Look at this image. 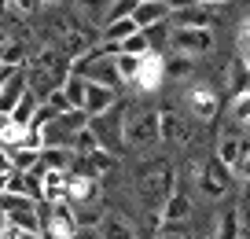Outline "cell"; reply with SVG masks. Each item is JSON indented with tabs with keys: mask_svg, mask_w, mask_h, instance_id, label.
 <instances>
[{
	"mask_svg": "<svg viewBox=\"0 0 250 239\" xmlns=\"http://www.w3.org/2000/svg\"><path fill=\"white\" fill-rule=\"evenodd\" d=\"M41 103H44V107L52 110L55 118H59V114H66V110H70V103L62 100V92H59V88H52V92H48V96H44V100H41Z\"/></svg>",
	"mask_w": 250,
	"mask_h": 239,
	"instance_id": "cell-34",
	"label": "cell"
},
{
	"mask_svg": "<svg viewBox=\"0 0 250 239\" xmlns=\"http://www.w3.org/2000/svg\"><path fill=\"white\" fill-rule=\"evenodd\" d=\"M0 66H26V48L15 37H8L0 44Z\"/></svg>",
	"mask_w": 250,
	"mask_h": 239,
	"instance_id": "cell-26",
	"label": "cell"
},
{
	"mask_svg": "<svg viewBox=\"0 0 250 239\" xmlns=\"http://www.w3.org/2000/svg\"><path fill=\"white\" fill-rule=\"evenodd\" d=\"M158 140H166V144H188L191 140V132H188L184 118L177 110H158Z\"/></svg>",
	"mask_w": 250,
	"mask_h": 239,
	"instance_id": "cell-12",
	"label": "cell"
},
{
	"mask_svg": "<svg viewBox=\"0 0 250 239\" xmlns=\"http://www.w3.org/2000/svg\"><path fill=\"white\" fill-rule=\"evenodd\" d=\"M166 19H169V8H166L162 0H136V8H133L136 30H147V26L166 22Z\"/></svg>",
	"mask_w": 250,
	"mask_h": 239,
	"instance_id": "cell-17",
	"label": "cell"
},
{
	"mask_svg": "<svg viewBox=\"0 0 250 239\" xmlns=\"http://www.w3.org/2000/svg\"><path fill=\"white\" fill-rule=\"evenodd\" d=\"M4 195H22L30 202H41V177L37 173H8V184H4Z\"/></svg>",
	"mask_w": 250,
	"mask_h": 239,
	"instance_id": "cell-14",
	"label": "cell"
},
{
	"mask_svg": "<svg viewBox=\"0 0 250 239\" xmlns=\"http://www.w3.org/2000/svg\"><path fill=\"white\" fill-rule=\"evenodd\" d=\"M247 63L250 59H232L228 63V88H232V100L235 96H247Z\"/></svg>",
	"mask_w": 250,
	"mask_h": 239,
	"instance_id": "cell-25",
	"label": "cell"
},
{
	"mask_svg": "<svg viewBox=\"0 0 250 239\" xmlns=\"http://www.w3.org/2000/svg\"><path fill=\"white\" fill-rule=\"evenodd\" d=\"M188 107H191V114H195L199 122H210V118L217 114V92H213L210 85H195L188 92Z\"/></svg>",
	"mask_w": 250,
	"mask_h": 239,
	"instance_id": "cell-15",
	"label": "cell"
},
{
	"mask_svg": "<svg viewBox=\"0 0 250 239\" xmlns=\"http://www.w3.org/2000/svg\"><path fill=\"white\" fill-rule=\"evenodd\" d=\"M118 166V154H110V151H88V154H74L70 158V177H85V180H100V177H107L110 170Z\"/></svg>",
	"mask_w": 250,
	"mask_h": 239,
	"instance_id": "cell-6",
	"label": "cell"
},
{
	"mask_svg": "<svg viewBox=\"0 0 250 239\" xmlns=\"http://www.w3.org/2000/svg\"><path fill=\"white\" fill-rule=\"evenodd\" d=\"M122 122H125V110L118 107H107L103 114H96V118H88V129L96 132V140H100V147L103 151H110L114 154L118 147H122Z\"/></svg>",
	"mask_w": 250,
	"mask_h": 239,
	"instance_id": "cell-5",
	"label": "cell"
},
{
	"mask_svg": "<svg viewBox=\"0 0 250 239\" xmlns=\"http://www.w3.org/2000/svg\"><path fill=\"white\" fill-rule=\"evenodd\" d=\"M232 125H250V100L247 96L232 100Z\"/></svg>",
	"mask_w": 250,
	"mask_h": 239,
	"instance_id": "cell-33",
	"label": "cell"
},
{
	"mask_svg": "<svg viewBox=\"0 0 250 239\" xmlns=\"http://www.w3.org/2000/svg\"><path fill=\"white\" fill-rule=\"evenodd\" d=\"M180 239H195V236H180Z\"/></svg>",
	"mask_w": 250,
	"mask_h": 239,
	"instance_id": "cell-46",
	"label": "cell"
},
{
	"mask_svg": "<svg viewBox=\"0 0 250 239\" xmlns=\"http://www.w3.org/2000/svg\"><path fill=\"white\" fill-rule=\"evenodd\" d=\"M158 140V110H133L122 122V144L129 147H147Z\"/></svg>",
	"mask_w": 250,
	"mask_h": 239,
	"instance_id": "cell-4",
	"label": "cell"
},
{
	"mask_svg": "<svg viewBox=\"0 0 250 239\" xmlns=\"http://www.w3.org/2000/svg\"><path fill=\"white\" fill-rule=\"evenodd\" d=\"M100 199V180H85V177H70L66 173V202L70 206H88Z\"/></svg>",
	"mask_w": 250,
	"mask_h": 239,
	"instance_id": "cell-16",
	"label": "cell"
},
{
	"mask_svg": "<svg viewBox=\"0 0 250 239\" xmlns=\"http://www.w3.org/2000/svg\"><path fill=\"white\" fill-rule=\"evenodd\" d=\"M136 0H110V11L103 15V22H114V19H133Z\"/></svg>",
	"mask_w": 250,
	"mask_h": 239,
	"instance_id": "cell-32",
	"label": "cell"
},
{
	"mask_svg": "<svg viewBox=\"0 0 250 239\" xmlns=\"http://www.w3.org/2000/svg\"><path fill=\"white\" fill-rule=\"evenodd\" d=\"M4 41H8V33H4V26H0V44H4Z\"/></svg>",
	"mask_w": 250,
	"mask_h": 239,
	"instance_id": "cell-42",
	"label": "cell"
},
{
	"mask_svg": "<svg viewBox=\"0 0 250 239\" xmlns=\"http://www.w3.org/2000/svg\"><path fill=\"white\" fill-rule=\"evenodd\" d=\"M136 192H140V202L147 210H162V202L177 192L173 188V166L166 158L140 162V170H136Z\"/></svg>",
	"mask_w": 250,
	"mask_h": 239,
	"instance_id": "cell-1",
	"label": "cell"
},
{
	"mask_svg": "<svg viewBox=\"0 0 250 239\" xmlns=\"http://www.w3.org/2000/svg\"><path fill=\"white\" fill-rule=\"evenodd\" d=\"M37 4H62V0H37Z\"/></svg>",
	"mask_w": 250,
	"mask_h": 239,
	"instance_id": "cell-43",
	"label": "cell"
},
{
	"mask_svg": "<svg viewBox=\"0 0 250 239\" xmlns=\"http://www.w3.org/2000/svg\"><path fill=\"white\" fill-rule=\"evenodd\" d=\"M0 214H4L8 224H15V228L37 232V202L22 199V195H0Z\"/></svg>",
	"mask_w": 250,
	"mask_h": 239,
	"instance_id": "cell-8",
	"label": "cell"
},
{
	"mask_svg": "<svg viewBox=\"0 0 250 239\" xmlns=\"http://www.w3.org/2000/svg\"><path fill=\"white\" fill-rule=\"evenodd\" d=\"M55 125H59V129L66 132V136H70V132L85 129V125H88V118H85V110H66V114H59V118H55Z\"/></svg>",
	"mask_w": 250,
	"mask_h": 239,
	"instance_id": "cell-28",
	"label": "cell"
},
{
	"mask_svg": "<svg viewBox=\"0 0 250 239\" xmlns=\"http://www.w3.org/2000/svg\"><path fill=\"white\" fill-rule=\"evenodd\" d=\"M19 140H22V125H11L8 118H4V122H0V147H4V151H15Z\"/></svg>",
	"mask_w": 250,
	"mask_h": 239,
	"instance_id": "cell-30",
	"label": "cell"
},
{
	"mask_svg": "<svg viewBox=\"0 0 250 239\" xmlns=\"http://www.w3.org/2000/svg\"><path fill=\"white\" fill-rule=\"evenodd\" d=\"M4 173H11V162H8V151L0 147V177H4Z\"/></svg>",
	"mask_w": 250,
	"mask_h": 239,
	"instance_id": "cell-38",
	"label": "cell"
},
{
	"mask_svg": "<svg viewBox=\"0 0 250 239\" xmlns=\"http://www.w3.org/2000/svg\"><path fill=\"white\" fill-rule=\"evenodd\" d=\"M11 8H15L19 15H30V11H37L41 4H37V0H11Z\"/></svg>",
	"mask_w": 250,
	"mask_h": 239,
	"instance_id": "cell-35",
	"label": "cell"
},
{
	"mask_svg": "<svg viewBox=\"0 0 250 239\" xmlns=\"http://www.w3.org/2000/svg\"><path fill=\"white\" fill-rule=\"evenodd\" d=\"M22 92H26V70L19 66V70H11L8 81L0 85V118H8V114H11V107L22 100Z\"/></svg>",
	"mask_w": 250,
	"mask_h": 239,
	"instance_id": "cell-13",
	"label": "cell"
},
{
	"mask_svg": "<svg viewBox=\"0 0 250 239\" xmlns=\"http://www.w3.org/2000/svg\"><path fill=\"white\" fill-rule=\"evenodd\" d=\"M100 221H103V214L96 206H74V224L78 228H100Z\"/></svg>",
	"mask_w": 250,
	"mask_h": 239,
	"instance_id": "cell-29",
	"label": "cell"
},
{
	"mask_svg": "<svg viewBox=\"0 0 250 239\" xmlns=\"http://www.w3.org/2000/svg\"><path fill=\"white\" fill-rule=\"evenodd\" d=\"M213 239H247V202H239V210H225L221 214Z\"/></svg>",
	"mask_w": 250,
	"mask_h": 239,
	"instance_id": "cell-11",
	"label": "cell"
},
{
	"mask_svg": "<svg viewBox=\"0 0 250 239\" xmlns=\"http://www.w3.org/2000/svg\"><path fill=\"white\" fill-rule=\"evenodd\" d=\"M37 107H41V100H37V96H33V92H22V100H19L15 107H11L8 122H11V125H22V129H26V125H30V118H33V110H37Z\"/></svg>",
	"mask_w": 250,
	"mask_h": 239,
	"instance_id": "cell-21",
	"label": "cell"
},
{
	"mask_svg": "<svg viewBox=\"0 0 250 239\" xmlns=\"http://www.w3.org/2000/svg\"><path fill=\"white\" fill-rule=\"evenodd\" d=\"M22 239H41V236H37V232H22Z\"/></svg>",
	"mask_w": 250,
	"mask_h": 239,
	"instance_id": "cell-41",
	"label": "cell"
},
{
	"mask_svg": "<svg viewBox=\"0 0 250 239\" xmlns=\"http://www.w3.org/2000/svg\"><path fill=\"white\" fill-rule=\"evenodd\" d=\"M118 103V92L107 85H92V81H85V103H81V110H85V118H96L103 114L107 107H114Z\"/></svg>",
	"mask_w": 250,
	"mask_h": 239,
	"instance_id": "cell-10",
	"label": "cell"
},
{
	"mask_svg": "<svg viewBox=\"0 0 250 239\" xmlns=\"http://www.w3.org/2000/svg\"><path fill=\"white\" fill-rule=\"evenodd\" d=\"M155 239H180V236H155Z\"/></svg>",
	"mask_w": 250,
	"mask_h": 239,
	"instance_id": "cell-44",
	"label": "cell"
},
{
	"mask_svg": "<svg viewBox=\"0 0 250 239\" xmlns=\"http://www.w3.org/2000/svg\"><path fill=\"white\" fill-rule=\"evenodd\" d=\"M70 158H74V154L66 151V147H41V166H44V170L66 173V170H70Z\"/></svg>",
	"mask_w": 250,
	"mask_h": 239,
	"instance_id": "cell-23",
	"label": "cell"
},
{
	"mask_svg": "<svg viewBox=\"0 0 250 239\" xmlns=\"http://www.w3.org/2000/svg\"><path fill=\"white\" fill-rule=\"evenodd\" d=\"M118 52H125V55H147V37H144V30H136L133 37H125L122 44H118Z\"/></svg>",
	"mask_w": 250,
	"mask_h": 239,
	"instance_id": "cell-31",
	"label": "cell"
},
{
	"mask_svg": "<svg viewBox=\"0 0 250 239\" xmlns=\"http://www.w3.org/2000/svg\"><path fill=\"white\" fill-rule=\"evenodd\" d=\"M41 202H66V173L59 170H44L41 173Z\"/></svg>",
	"mask_w": 250,
	"mask_h": 239,
	"instance_id": "cell-18",
	"label": "cell"
},
{
	"mask_svg": "<svg viewBox=\"0 0 250 239\" xmlns=\"http://www.w3.org/2000/svg\"><path fill=\"white\" fill-rule=\"evenodd\" d=\"M70 239H100V232H96V228H78Z\"/></svg>",
	"mask_w": 250,
	"mask_h": 239,
	"instance_id": "cell-37",
	"label": "cell"
},
{
	"mask_svg": "<svg viewBox=\"0 0 250 239\" xmlns=\"http://www.w3.org/2000/svg\"><path fill=\"white\" fill-rule=\"evenodd\" d=\"M66 147H70V154H88V151H100V140H96V132H92V129L85 125V129L70 132Z\"/></svg>",
	"mask_w": 250,
	"mask_h": 239,
	"instance_id": "cell-24",
	"label": "cell"
},
{
	"mask_svg": "<svg viewBox=\"0 0 250 239\" xmlns=\"http://www.w3.org/2000/svg\"><path fill=\"white\" fill-rule=\"evenodd\" d=\"M169 52L188 55V59L213 52V30L210 26H177L169 30Z\"/></svg>",
	"mask_w": 250,
	"mask_h": 239,
	"instance_id": "cell-3",
	"label": "cell"
},
{
	"mask_svg": "<svg viewBox=\"0 0 250 239\" xmlns=\"http://www.w3.org/2000/svg\"><path fill=\"white\" fill-rule=\"evenodd\" d=\"M0 11H15V8H11V0H0Z\"/></svg>",
	"mask_w": 250,
	"mask_h": 239,
	"instance_id": "cell-40",
	"label": "cell"
},
{
	"mask_svg": "<svg viewBox=\"0 0 250 239\" xmlns=\"http://www.w3.org/2000/svg\"><path fill=\"white\" fill-rule=\"evenodd\" d=\"M232 188H235V177L217 162V158H206V162L199 166V192H203L206 199H225Z\"/></svg>",
	"mask_w": 250,
	"mask_h": 239,
	"instance_id": "cell-7",
	"label": "cell"
},
{
	"mask_svg": "<svg viewBox=\"0 0 250 239\" xmlns=\"http://www.w3.org/2000/svg\"><path fill=\"white\" fill-rule=\"evenodd\" d=\"M136 70H140V55H125V52H114V74L122 85H133L136 81Z\"/></svg>",
	"mask_w": 250,
	"mask_h": 239,
	"instance_id": "cell-22",
	"label": "cell"
},
{
	"mask_svg": "<svg viewBox=\"0 0 250 239\" xmlns=\"http://www.w3.org/2000/svg\"><path fill=\"white\" fill-rule=\"evenodd\" d=\"M162 55H155V52H147V55H140V70H136V81H133V88H140V92H155L158 85H162Z\"/></svg>",
	"mask_w": 250,
	"mask_h": 239,
	"instance_id": "cell-9",
	"label": "cell"
},
{
	"mask_svg": "<svg viewBox=\"0 0 250 239\" xmlns=\"http://www.w3.org/2000/svg\"><path fill=\"white\" fill-rule=\"evenodd\" d=\"M166 8H169V15L173 11H188V8H195V0H162Z\"/></svg>",
	"mask_w": 250,
	"mask_h": 239,
	"instance_id": "cell-36",
	"label": "cell"
},
{
	"mask_svg": "<svg viewBox=\"0 0 250 239\" xmlns=\"http://www.w3.org/2000/svg\"><path fill=\"white\" fill-rule=\"evenodd\" d=\"M78 232L70 202H37V236L41 239H70Z\"/></svg>",
	"mask_w": 250,
	"mask_h": 239,
	"instance_id": "cell-2",
	"label": "cell"
},
{
	"mask_svg": "<svg viewBox=\"0 0 250 239\" xmlns=\"http://www.w3.org/2000/svg\"><path fill=\"white\" fill-rule=\"evenodd\" d=\"M188 214H191V199H188L184 192H173L169 199L162 202V210H158V217H162L166 224H180V221H188Z\"/></svg>",
	"mask_w": 250,
	"mask_h": 239,
	"instance_id": "cell-19",
	"label": "cell"
},
{
	"mask_svg": "<svg viewBox=\"0 0 250 239\" xmlns=\"http://www.w3.org/2000/svg\"><path fill=\"white\" fill-rule=\"evenodd\" d=\"M0 228H4V214H0Z\"/></svg>",
	"mask_w": 250,
	"mask_h": 239,
	"instance_id": "cell-45",
	"label": "cell"
},
{
	"mask_svg": "<svg viewBox=\"0 0 250 239\" xmlns=\"http://www.w3.org/2000/svg\"><path fill=\"white\" fill-rule=\"evenodd\" d=\"M162 74L166 77H191V59H188V55H166L162 59Z\"/></svg>",
	"mask_w": 250,
	"mask_h": 239,
	"instance_id": "cell-27",
	"label": "cell"
},
{
	"mask_svg": "<svg viewBox=\"0 0 250 239\" xmlns=\"http://www.w3.org/2000/svg\"><path fill=\"white\" fill-rule=\"evenodd\" d=\"M11 70H19V66H0V85L8 81V74H11Z\"/></svg>",
	"mask_w": 250,
	"mask_h": 239,
	"instance_id": "cell-39",
	"label": "cell"
},
{
	"mask_svg": "<svg viewBox=\"0 0 250 239\" xmlns=\"http://www.w3.org/2000/svg\"><path fill=\"white\" fill-rule=\"evenodd\" d=\"M100 239H140L136 236V228L125 217H118V214H103V221H100Z\"/></svg>",
	"mask_w": 250,
	"mask_h": 239,
	"instance_id": "cell-20",
	"label": "cell"
}]
</instances>
